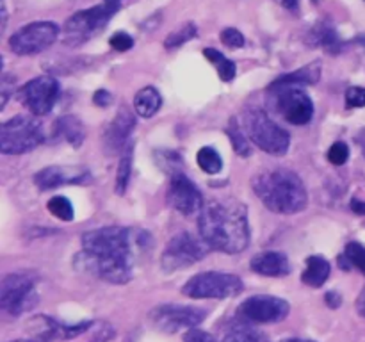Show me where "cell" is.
Returning a JSON list of instances; mask_svg holds the SVG:
<instances>
[{
	"label": "cell",
	"instance_id": "7402d4cb",
	"mask_svg": "<svg viewBox=\"0 0 365 342\" xmlns=\"http://www.w3.org/2000/svg\"><path fill=\"white\" fill-rule=\"evenodd\" d=\"M309 41L310 45L321 46V48H324L330 53H339L342 48V41L341 38H339L337 31H335L334 25H330L328 21H321L316 27H312Z\"/></svg>",
	"mask_w": 365,
	"mask_h": 342
},
{
	"label": "cell",
	"instance_id": "8fae6325",
	"mask_svg": "<svg viewBox=\"0 0 365 342\" xmlns=\"http://www.w3.org/2000/svg\"><path fill=\"white\" fill-rule=\"evenodd\" d=\"M207 317V310L191 305H159L150 312L153 326L166 333L196 328Z\"/></svg>",
	"mask_w": 365,
	"mask_h": 342
},
{
	"label": "cell",
	"instance_id": "bcb514c9",
	"mask_svg": "<svg viewBox=\"0 0 365 342\" xmlns=\"http://www.w3.org/2000/svg\"><path fill=\"white\" fill-rule=\"evenodd\" d=\"M6 24H7V7H6V2L2 0V31L6 28Z\"/></svg>",
	"mask_w": 365,
	"mask_h": 342
},
{
	"label": "cell",
	"instance_id": "277c9868",
	"mask_svg": "<svg viewBox=\"0 0 365 342\" xmlns=\"http://www.w3.org/2000/svg\"><path fill=\"white\" fill-rule=\"evenodd\" d=\"M43 139V125L36 114H21L11 118L0 127V152L4 155H21L41 145Z\"/></svg>",
	"mask_w": 365,
	"mask_h": 342
},
{
	"label": "cell",
	"instance_id": "44dd1931",
	"mask_svg": "<svg viewBox=\"0 0 365 342\" xmlns=\"http://www.w3.org/2000/svg\"><path fill=\"white\" fill-rule=\"evenodd\" d=\"M321 78V63H310L307 66L299 68V70L291 71V73L284 75V77L277 78L271 88H278V86H314L317 84Z\"/></svg>",
	"mask_w": 365,
	"mask_h": 342
},
{
	"label": "cell",
	"instance_id": "6da1fadb",
	"mask_svg": "<svg viewBox=\"0 0 365 342\" xmlns=\"http://www.w3.org/2000/svg\"><path fill=\"white\" fill-rule=\"evenodd\" d=\"M198 230L202 241L210 249L223 253H241L250 244L248 210L242 203L210 202L203 205L198 217Z\"/></svg>",
	"mask_w": 365,
	"mask_h": 342
},
{
	"label": "cell",
	"instance_id": "4fadbf2b",
	"mask_svg": "<svg viewBox=\"0 0 365 342\" xmlns=\"http://www.w3.org/2000/svg\"><path fill=\"white\" fill-rule=\"evenodd\" d=\"M291 312V305L284 298L269 294L252 296L237 306V317L246 323L267 324L284 321Z\"/></svg>",
	"mask_w": 365,
	"mask_h": 342
},
{
	"label": "cell",
	"instance_id": "7a4b0ae2",
	"mask_svg": "<svg viewBox=\"0 0 365 342\" xmlns=\"http://www.w3.org/2000/svg\"><path fill=\"white\" fill-rule=\"evenodd\" d=\"M253 191L271 212L277 214H296L309 202L303 180L291 170L260 173L253 180Z\"/></svg>",
	"mask_w": 365,
	"mask_h": 342
},
{
	"label": "cell",
	"instance_id": "ffe728a7",
	"mask_svg": "<svg viewBox=\"0 0 365 342\" xmlns=\"http://www.w3.org/2000/svg\"><path fill=\"white\" fill-rule=\"evenodd\" d=\"M252 269L262 276H287L291 273V264L289 259L280 252H264L259 253L250 262Z\"/></svg>",
	"mask_w": 365,
	"mask_h": 342
},
{
	"label": "cell",
	"instance_id": "4316f807",
	"mask_svg": "<svg viewBox=\"0 0 365 342\" xmlns=\"http://www.w3.org/2000/svg\"><path fill=\"white\" fill-rule=\"evenodd\" d=\"M339 266L344 267L346 271L356 267L360 273L365 274V246L356 241L348 242L344 253L339 256Z\"/></svg>",
	"mask_w": 365,
	"mask_h": 342
},
{
	"label": "cell",
	"instance_id": "cb8c5ba5",
	"mask_svg": "<svg viewBox=\"0 0 365 342\" xmlns=\"http://www.w3.org/2000/svg\"><path fill=\"white\" fill-rule=\"evenodd\" d=\"M163 105V96L153 86L139 89L134 96V109L141 118H152Z\"/></svg>",
	"mask_w": 365,
	"mask_h": 342
},
{
	"label": "cell",
	"instance_id": "60d3db41",
	"mask_svg": "<svg viewBox=\"0 0 365 342\" xmlns=\"http://www.w3.org/2000/svg\"><path fill=\"white\" fill-rule=\"evenodd\" d=\"M93 102H95V105L107 107L113 103V95H110L109 91H106V89H100V91H96L95 96H93Z\"/></svg>",
	"mask_w": 365,
	"mask_h": 342
},
{
	"label": "cell",
	"instance_id": "f6af8a7d",
	"mask_svg": "<svg viewBox=\"0 0 365 342\" xmlns=\"http://www.w3.org/2000/svg\"><path fill=\"white\" fill-rule=\"evenodd\" d=\"M356 310H359L360 316L365 317V287L362 289V292H360L359 299H356Z\"/></svg>",
	"mask_w": 365,
	"mask_h": 342
},
{
	"label": "cell",
	"instance_id": "7dc6e473",
	"mask_svg": "<svg viewBox=\"0 0 365 342\" xmlns=\"http://www.w3.org/2000/svg\"><path fill=\"white\" fill-rule=\"evenodd\" d=\"M278 342H316V341H307V338H284Z\"/></svg>",
	"mask_w": 365,
	"mask_h": 342
},
{
	"label": "cell",
	"instance_id": "d4e9b609",
	"mask_svg": "<svg viewBox=\"0 0 365 342\" xmlns=\"http://www.w3.org/2000/svg\"><path fill=\"white\" fill-rule=\"evenodd\" d=\"M53 135L57 138H64L70 145H73L75 148L82 145L84 141V127H82L81 120L75 116H63L56 121L53 125Z\"/></svg>",
	"mask_w": 365,
	"mask_h": 342
},
{
	"label": "cell",
	"instance_id": "8d00e7d4",
	"mask_svg": "<svg viewBox=\"0 0 365 342\" xmlns=\"http://www.w3.org/2000/svg\"><path fill=\"white\" fill-rule=\"evenodd\" d=\"M109 43L114 50H118V52H127V50H130L132 46H134V39H132V36H128L127 32H116V34L109 39Z\"/></svg>",
	"mask_w": 365,
	"mask_h": 342
},
{
	"label": "cell",
	"instance_id": "2e32d148",
	"mask_svg": "<svg viewBox=\"0 0 365 342\" xmlns=\"http://www.w3.org/2000/svg\"><path fill=\"white\" fill-rule=\"evenodd\" d=\"M168 203L184 216L200 212L203 209V196L195 182L189 180L184 173L171 177L170 187H168Z\"/></svg>",
	"mask_w": 365,
	"mask_h": 342
},
{
	"label": "cell",
	"instance_id": "f1b7e54d",
	"mask_svg": "<svg viewBox=\"0 0 365 342\" xmlns=\"http://www.w3.org/2000/svg\"><path fill=\"white\" fill-rule=\"evenodd\" d=\"M223 342H267L266 335L259 331L257 328L250 326V323L235 324L225 333Z\"/></svg>",
	"mask_w": 365,
	"mask_h": 342
},
{
	"label": "cell",
	"instance_id": "9a60e30c",
	"mask_svg": "<svg viewBox=\"0 0 365 342\" xmlns=\"http://www.w3.org/2000/svg\"><path fill=\"white\" fill-rule=\"evenodd\" d=\"M277 110L285 121L292 125H307L314 116V102L299 86H278Z\"/></svg>",
	"mask_w": 365,
	"mask_h": 342
},
{
	"label": "cell",
	"instance_id": "30bf717a",
	"mask_svg": "<svg viewBox=\"0 0 365 342\" xmlns=\"http://www.w3.org/2000/svg\"><path fill=\"white\" fill-rule=\"evenodd\" d=\"M59 34V25L53 21H32L11 36L9 48L18 56H32L52 46Z\"/></svg>",
	"mask_w": 365,
	"mask_h": 342
},
{
	"label": "cell",
	"instance_id": "74e56055",
	"mask_svg": "<svg viewBox=\"0 0 365 342\" xmlns=\"http://www.w3.org/2000/svg\"><path fill=\"white\" fill-rule=\"evenodd\" d=\"M346 103L348 107H365V88L353 86L346 91Z\"/></svg>",
	"mask_w": 365,
	"mask_h": 342
},
{
	"label": "cell",
	"instance_id": "83f0119b",
	"mask_svg": "<svg viewBox=\"0 0 365 342\" xmlns=\"http://www.w3.org/2000/svg\"><path fill=\"white\" fill-rule=\"evenodd\" d=\"M203 56L207 57V61H209L210 64H214V68H216V71H217V75H220L221 81L230 82L232 78L235 77V71H237V68H235L234 61H230L228 57H225L220 50L205 48L203 50Z\"/></svg>",
	"mask_w": 365,
	"mask_h": 342
},
{
	"label": "cell",
	"instance_id": "d6a6232c",
	"mask_svg": "<svg viewBox=\"0 0 365 342\" xmlns=\"http://www.w3.org/2000/svg\"><path fill=\"white\" fill-rule=\"evenodd\" d=\"M46 209H48V212L52 214V216H56L57 219L61 221H71L75 216L73 205H71L70 200L64 198V196H53L48 202V205H46Z\"/></svg>",
	"mask_w": 365,
	"mask_h": 342
},
{
	"label": "cell",
	"instance_id": "ab89813d",
	"mask_svg": "<svg viewBox=\"0 0 365 342\" xmlns=\"http://www.w3.org/2000/svg\"><path fill=\"white\" fill-rule=\"evenodd\" d=\"M114 335H116V331L113 330V326H110V324L102 323V328L96 330V333L93 335L91 342H109Z\"/></svg>",
	"mask_w": 365,
	"mask_h": 342
},
{
	"label": "cell",
	"instance_id": "e0dca14e",
	"mask_svg": "<svg viewBox=\"0 0 365 342\" xmlns=\"http://www.w3.org/2000/svg\"><path fill=\"white\" fill-rule=\"evenodd\" d=\"M91 326V321H86V323H78L71 326V324H63L48 316H38L29 323V331H31V335L34 338H39L43 342H52L75 338L77 335L88 331Z\"/></svg>",
	"mask_w": 365,
	"mask_h": 342
},
{
	"label": "cell",
	"instance_id": "7bdbcfd3",
	"mask_svg": "<svg viewBox=\"0 0 365 342\" xmlns=\"http://www.w3.org/2000/svg\"><path fill=\"white\" fill-rule=\"evenodd\" d=\"M277 4H280L282 7H285V9L289 11H296L299 6V0H274Z\"/></svg>",
	"mask_w": 365,
	"mask_h": 342
},
{
	"label": "cell",
	"instance_id": "ee69618b",
	"mask_svg": "<svg viewBox=\"0 0 365 342\" xmlns=\"http://www.w3.org/2000/svg\"><path fill=\"white\" fill-rule=\"evenodd\" d=\"M351 210L353 212L360 214V216H365V202H362V200H353L351 202Z\"/></svg>",
	"mask_w": 365,
	"mask_h": 342
},
{
	"label": "cell",
	"instance_id": "d6986e66",
	"mask_svg": "<svg viewBox=\"0 0 365 342\" xmlns=\"http://www.w3.org/2000/svg\"><path fill=\"white\" fill-rule=\"evenodd\" d=\"M135 127V118L127 107H121L118 110L116 118L110 121L107 128V145L113 150H123L125 145L130 141V134Z\"/></svg>",
	"mask_w": 365,
	"mask_h": 342
},
{
	"label": "cell",
	"instance_id": "1f68e13d",
	"mask_svg": "<svg viewBox=\"0 0 365 342\" xmlns=\"http://www.w3.org/2000/svg\"><path fill=\"white\" fill-rule=\"evenodd\" d=\"M196 34H198V28H196V25L195 24H185V25H182V27H178L175 32H171L170 36H168L166 41H164V46H166L168 50L178 48V46H182L184 43L191 41L192 38H196Z\"/></svg>",
	"mask_w": 365,
	"mask_h": 342
},
{
	"label": "cell",
	"instance_id": "e575fe53",
	"mask_svg": "<svg viewBox=\"0 0 365 342\" xmlns=\"http://www.w3.org/2000/svg\"><path fill=\"white\" fill-rule=\"evenodd\" d=\"M349 159V146L346 142L337 141L330 146L328 150V160H330L334 166H342V164L348 162Z\"/></svg>",
	"mask_w": 365,
	"mask_h": 342
},
{
	"label": "cell",
	"instance_id": "681fc988",
	"mask_svg": "<svg viewBox=\"0 0 365 342\" xmlns=\"http://www.w3.org/2000/svg\"><path fill=\"white\" fill-rule=\"evenodd\" d=\"M103 2H106V4H113V6H118V7H120L121 0H103Z\"/></svg>",
	"mask_w": 365,
	"mask_h": 342
},
{
	"label": "cell",
	"instance_id": "9c48e42d",
	"mask_svg": "<svg viewBox=\"0 0 365 342\" xmlns=\"http://www.w3.org/2000/svg\"><path fill=\"white\" fill-rule=\"evenodd\" d=\"M75 267L78 271H84V273L100 278V280L110 281V284H127L132 278L134 262L114 259V256L95 255V253L82 249L75 256Z\"/></svg>",
	"mask_w": 365,
	"mask_h": 342
},
{
	"label": "cell",
	"instance_id": "603a6c76",
	"mask_svg": "<svg viewBox=\"0 0 365 342\" xmlns=\"http://www.w3.org/2000/svg\"><path fill=\"white\" fill-rule=\"evenodd\" d=\"M330 278V262L321 255H312L307 259V267L302 274L303 284L309 287H323L324 281Z\"/></svg>",
	"mask_w": 365,
	"mask_h": 342
},
{
	"label": "cell",
	"instance_id": "b9f144b4",
	"mask_svg": "<svg viewBox=\"0 0 365 342\" xmlns=\"http://www.w3.org/2000/svg\"><path fill=\"white\" fill-rule=\"evenodd\" d=\"M342 303V296L339 294V292H328L327 294V305L331 306V309H337V306H341Z\"/></svg>",
	"mask_w": 365,
	"mask_h": 342
},
{
	"label": "cell",
	"instance_id": "5b68a950",
	"mask_svg": "<svg viewBox=\"0 0 365 342\" xmlns=\"http://www.w3.org/2000/svg\"><path fill=\"white\" fill-rule=\"evenodd\" d=\"M245 130L252 142L271 155H284L291 145V135L269 114L260 109H252L245 116Z\"/></svg>",
	"mask_w": 365,
	"mask_h": 342
},
{
	"label": "cell",
	"instance_id": "7c38bea8",
	"mask_svg": "<svg viewBox=\"0 0 365 342\" xmlns=\"http://www.w3.org/2000/svg\"><path fill=\"white\" fill-rule=\"evenodd\" d=\"M207 252H209V246L205 241H198L195 235L180 232L168 242L163 253V267L173 273L182 267H189L200 262L207 255Z\"/></svg>",
	"mask_w": 365,
	"mask_h": 342
},
{
	"label": "cell",
	"instance_id": "ba28073f",
	"mask_svg": "<svg viewBox=\"0 0 365 342\" xmlns=\"http://www.w3.org/2000/svg\"><path fill=\"white\" fill-rule=\"evenodd\" d=\"M118 9H120L118 6L103 2L102 6L78 11L64 25L63 41L66 45H81V43L88 41L89 38H93L96 32L106 27L107 21L114 16Z\"/></svg>",
	"mask_w": 365,
	"mask_h": 342
},
{
	"label": "cell",
	"instance_id": "f35d334b",
	"mask_svg": "<svg viewBox=\"0 0 365 342\" xmlns=\"http://www.w3.org/2000/svg\"><path fill=\"white\" fill-rule=\"evenodd\" d=\"M184 342H217L216 337L207 331L198 330V328H191L187 330V333L184 335Z\"/></svg>",
	"mask_w": 365,
	"mask_h": 342
},
{
	"label": "cell",
	"instance_id": "d590c367",
	"mask_svg": "<svg viewBox=\"0 0 365 342\" xmlns=\"http://www.w3.org/2000/svg\"><path fill=\"white\" fill-rule=\"evenodd\" d=\"M221 43L228 48H242L245 46V36L235 27H228L221 32Z\"/></svg>",
	"mask_w": 365,
	"mask_h": 342
},
{
	"label": "cell",
	"instance_id": "4dcf8cb0",
	"mask_svg": "<svg viewBox=\"0 0 365 342\" xmlns=\"http://www.w3.org/2000/svg\"><path fill=\"white\" fill-rule=\"evenodd\" d=\"M196 162L202 167V171H205L207 175H217L223 170V159H221L220 152L214 150L212 146H203L196 153Z\"/></svg>",
	"mask_w": 365,
	"mask_h": 342
},
{
	"label": "cell",
	"instance_id": "52a82bcc",
	"mask_svg": "<svg viewBox=\"0 0 365 342\" xmlns=\"http://www.w3.org/2000/svg\"><path fill=\"white\" fill-rule=\"evenodd\" d=\"M242 287L245 285L237 274L207 271V273H200L189 278L182 292L195 299H225L237 296L242 291Z\"/></svg>",
	"mask_w": 365,
	"mask_h": 342
},
{
	"label": "cell",
	"instance_id": "8992f818",
	"mask_svg": "<svg viewBox=\"0 0 365 342\" xmlns=\"http://www.w3.org/2000/svg\"><path fill=\"white\" fill-rule=\"evenodd\" d=\"M39 301L36 276L32 273L7 274L0 285V306L9 316L18 317L34 309Z\"/></svg>",
	"mask_w": 365,
	"mask_h": 342
},
{
	"label": "cell",
	"instance_id": "ac0fdd59",
	"mask_svg": "<svg viewBox=\"0 0 365 342\" xmlns=\"http://www.w3.org/2000/svg\"><path fill=\"white\" fill-rule=\"evenodd\" d=\"M89 180V171L82 166H48L38 171L36 185L41 191L61 187V185H81Z\"/></svg>",
	"mask_w": 365,
	"mask_h": 342
},
{
	"label": "cell",
	"instance_id": "484cf974",
	"mask_svg": "<svg viewBox=\"0 0 365 342\" xmlns=\"http://www.w3.org/2000/svg\"><path fill=\"white\" fill-rule=\"evenodd\" d=\"M132 160H134V141H128L125 145L123 152H121L120 166H118L116 173V192L118 195H125L130 182V171H132Z\"/></svg>",
	"mask_w": 365,
	"mask_h": 342
},
{
	"label": "cell",
	"instance_id": "3957f363",
	"mask_svg": "<svg viewBox=\"0 0 365 342\" xmlns=\"http://www.w3.org/2000/svg\"><path fill=\"white\" fill-rule=\"evenodd\" d=\"M141 234L121 227H102L82 235V249L95 255L134 262V246L141 244Z\"/></svg>",
	"mask_w": 365,
	"mask_h": 342
},
{
	"label": "cell",
	"instance_id": "5bb4252c",
	"mask_svg": "<svg viewBox=\"0 0 365 342\" xmlns=\"http://www.w3.org/2000/svg\"><path fill=\"white\" fill-rule=\"evenodd\" d=\"M59 93V82L52 75H39V77L29 81L25 86H21L18 96H20L21 103L32 114H36V116H45L57 103Z\"/></svg>",
	"mask_w": 365,
	"mask_h": 342
},
{
	"label": "cell",
	"instance_id": "f546056e",
	"mask_svg": "<svg viewBox=\"0 0 365 342\" xmlns=\"http://www.w3.org/2000/svg\"><path fill=\"white\" fill-rule=\"evenodd\" d=\"M227 134H228V138H230L232 146H234V150L237 155L248 157L250 153H252V145H250V141H252V139L248 138L246 130H242L241 125H239V121H237V118H232L230 120V123H228V127H227Z\"/></svg>",
	"mask_w": 365,
	"mask_h": 342
},
{
	"label": "cell",
	"instance_id": "c3c4849f",
	"mask_svg": "<svg viewBox=\"0 0 365 342\" xmlns=\"http://www.w3.org/2000/svg\"><path fill=\"white\" fill-rule=\"evenodd\" d=\"M13 342H43L39 338H20V341H13Z\"/></svg>",
	"mask_w": 365,
	"mask_h": 342
},
{
	"label": "cell",
	"instance_id": "836d02e7",
	"mask_svg": "<svg viewBox=\"0 0 365 342\" xmlns=\"http://www.w3.org/2000/svg\"><path fill=\"white\" fill-rule=\"evenodd\" d=\"M155 160L166 173H171V177L182 173V170H184V164H182L180 155L177 152H170V150L159 152L155 153Z\"/></svg>",
	"mask_w": 365,
	"mask_h": 342
}]
</instances>
